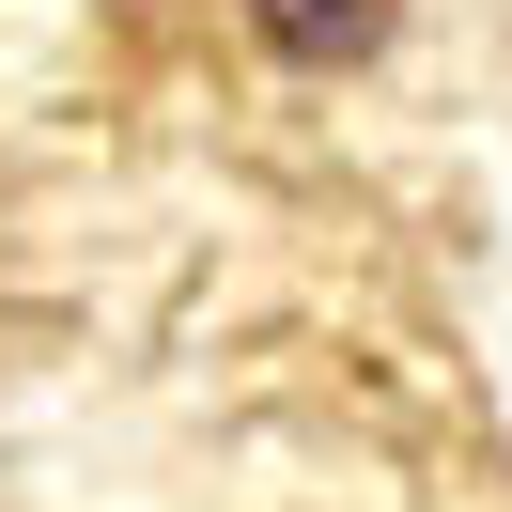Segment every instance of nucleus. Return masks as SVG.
<instances>
[{
    "label": "nucleus",
    "mask_w": 512,
    "mask_h": 512,
    "mask_svg": "<svg viewBox=\"0 0 512 512\" xmlns=\"http://www.w3.org/2000/svg\"><path fill=\"white\" fill-rule=\"evenodd\" d=\"M388 16L404 0H249V32L280 63H357V47H388Z\"/></svg>",
    "instance_id": "nucleus-1"
}]
</instances>
